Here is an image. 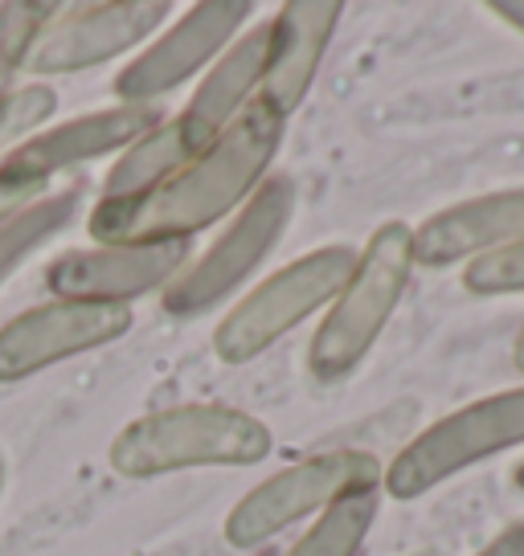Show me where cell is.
<instances>
[{
  "label": "cell",
  "instance_id": "6da1fadb",
  "mask_svg": "<svg viewBox=\"0 0 524 556\" xmlns=\"http://www.w3.org/2000/svg\"><path fill=\"white\" fill-rule=\"evenodd\" d=\"M283 119L250 103L222 136L176 176L132 201H99L90 208V238L99 245L192 242L259 192L279 156Z\"/></svg>",
  "mask_w": 524,
  "mask_h": 556
},
{
  "label": "cell",
  "instance_id": "cb8c5ba5",
  "mask_svg": "<svg viewBox=\"0 0 524 556\" xmlns=\"http://www.w3.org/2000/svg\"><path fill=\"white\" fill-rule=\"evenodd\" d=\"M491 13L524 34V0H491Z\"/></svg>",
  "mask_w": 524,
  "mask_h": 556
},
{
  "label": "cell",
  "instance_id": "ba28073f",
  "mask_svg": "<svg viewBox=\"0 0 524 556\" xmlns=\"http://www.w3.org/2000/svg\"><path fill=\"white\" fill-rule=\"evenodd\" d=\"M173 17L169 0H99V4H58L53 21L37 34L25 70L46 74H78L103 66L120 53L144 46L164 21Z\"/></svg>",
  "mask_w": 524,
  "mask_h": 556
},
{
  "label": "cell",
  "instance_id": "7402d4cb",
  "mask_svg": "<svg viewBox=\"0 0 524 556\" xmlns=\"http://www.w3.org/2000/svg\"><path fill=\"white\" fill-rule=\"evenodd\" d=\"M50 192V185H34V180H13L0 173V226L13 222L21 208H29L34 201H41Z\"/></svg>",
  "mask_w": 524,
  "mask_h": 556
},
{
  "label": "cell",
  "instance_id": "9c48e42d",
  "mask_svg": "<svg viewBox=\"0 0 524 556\" xmlns=\"http://www.w3.org/2000/svg\"><path fill=\"white\" fill-rule=\"evenodd\" d=\"M254 13L250 0H201L180 21L169 25V34L157 37L140 58H132L115 78L120 106H152V99L185 87L192 74L213 66L234 37L246 29V17Z\"/></svg>",
  "mask_w": 524,
  "mask_h": 556
},
{
  "label": "cell",
  "instance_id": "603a6c76",
  "mask_svg": "<svg viewBox=\"0 0 524 556\" xmlns=\"http://www.w3.org/2000/svg\"><path fill=\"white\" fill-rule=\"evenodd\" d=\"M475 556H524V520L508 523L500 536H491Z\"/></svg>",
  "mask_w": 524,
  "mask_h": 556
},
{
  "label": "cell",
  "instance_id": "484cf974",
  "mask_svg": "<svg viewBox=\"0 0 524 556\" xmlns=\"http://www.w3.org/2000/svg\"><path fill=\"white\" fill-rule=\"evenodd\" d=\"M512 479H516V486H521V491H524V463H521V467H516V475H512Z\"/></svg>",
  "mask_w": 524,
  "mask_h": 556
},
{
  "label": "cell",
  "instance_id": "5bb4252c",
  "mask_svg": "<svg viewBox=\"0 0 524 556\" xmlns=\"http://www.w3.org/2000/svg\"><path fill=\"white\" fill-rule=\"evenodd\" d=\"M524 242V189L488 192L463 205L438 208L414 229V258L426 266L472 262L479 254Z\"/></svg>",
  "mask_w": 524,
  "mask_h": 556
},
{
  "label": "cell",
  "instance_id": "d6986e66",
  "mask_svg": "<svg viewBox=\"0 0 524 556\" xmlns=\"http://www.w3.org/2000/svg\"><path fill=\"white\" fill-rule=\"evenodd\" d=\"M53 13H58V4H46V0L0 4V103L17 94V74L25 70L37 34L50 25Z\"/></svg>",
  "mask_w": 524,
  "mask_h": 556
},
{
  "label": "cell",
  "instance_id": "e0dca14e",
  "mask_svg": "<svg viewBox=\"0 0 524 556\" xmlns=\"http://www.w3.org/2000/svg\"><path fill=\"white\" fill-rule=\"evenodd\" d=\"M377 511H382L377 491L345 495V500H336L333 507H324L320 520H315L283 556H357L365 548L373 523H377Z\"/></svg>",
  "mask_w": 524,
  "mask_h": 556
},
{
  "label": "cell",
  "instance_id": "7a4b0ae2",
  "mask_svg": "<svg viewBox=\"0 0 524 556\" xmlns=\"http://www.w3.org/2000/svg\"><path fill=\"white\" fill-rule=\"evenodd\" d=\"M271 451L275 434L254 414L217 401H189L123 426L107 458L123 479H157L192 467H254Z\"/></svg>",
  "mask_w": 524,
  "mask_h": 556
},
{
  "label": "cell",
  "instance_id": "7c38bea8",
  "mask_svg": "<svg viewBox=\"0 0 524 556\" xmlns=\"http://www.w3.org/2000/svg\"><path fill=\"white\" fill-rule=\"evenodd\" d=\"M157 123H164L157 106L90 111V115H78V119H66L58 127H46V131L21 139L13 152H4L0 173L13 176V180L50 185L58 173H71L78 164H90V160L111 156V152H127Z\"/></svg>",
  "mask_w": 524,
  "mask_h": 556
},
{
  "label": "cell",
  "instance_id": "ac0fdd59",
  "mask_svg": "<svg viewBox=\"0 0 524 556\" xmlns=\"http://www.w3.org/2000/svg\"><path fill=\"white\" fill-rule=\"evenodd\" d=\"M78 205H83L78 189L46 192L41 201H34L29 208H21L13 222L0 226V287L9 282V275H13L34 250H41L50 238H58L62 229L71 226L74 217H78Z\"/></svg>",
  "mask_w": 524,
  "mask_h": 556
},
{
  "label": "cell",
  "instance_id": "8992f818",
  "mask_svg": "<svg viewBox=\"0 0 524 556\" xmlns=\"http://www.w3.org/2000/svg\"><path fill=\"white\" fill-rule=\"evenodd\" d=\"M512 446H524V384L438 417L435 426H426L410 446L398 451V458L385 467L382 483L394 500H422L459 470Z\"/></svg>",
  "mask_w": 524,
  "mask_h": 556
},
{
  "label": "cell",
  "instance_id": "d4e9b609",
  "mask_svg": "<svg viewBox=\"0 0 524 556\" xmlns=\"http://www.w3.org/2000/svg\"><path fill=\"white\" fill-rule=\"evenodd\" d=\"M512 365L524 372V328H521V336H516V344H512Z\"/></svg>",
  "mask_w": 524,
  "mask_h": 556
},
{
  "label": "cell",
  "instance_id": "9a60e30c",
  "mask_svg": "<svg viewBox=\"0 0 524 556\" xmlns=\"http://www.w3.org/2000/svg\"><path fill=\"white\" fill-rule=\"evenodd\" d=\"M266 46H271V25L262 21V25L234 37L226 53L205 70L201 87L192 90L189 106L176 115L180 131L189 136L197 152H205L213 139L222 136L229 123L259 99L262 70H266Z\"/></svg>",
  "mask_w": 524,
  "mask_h": 556
},
{
  "label": "cell",
  "instance_id": "30bf717a",
  "mask_svg": "<svg viewBox=\"0 0 524 556\" xmlns=\"http://www.w3.org/2000/svg\"><path fill=\"white\" fill-rule=\"evenodd\" d=\"M132 331V307L50 299L0 328V384H17L41 368L115 344Z\"/></svg>",
  "mask_w": 524,
  "mask_h": 556
},
{
  "label": "cell",
  "instance_id": "52a82bcc",
  "mask_svg": "<svg viewBox=\"0 0 524 556\" xmlns=\"http://www.w3.org/2000/svg\"><path fill=\"white\" fill-rule=\"evenodd\" d=\"M385 467L369 451H328L299 458L275 470L254 491H246L226 516V540L234 548H254L262 540L279 536L283 528L320 516L345 495L377 491Z\"/></svg>",
  "mask_w": 524,
  "mask_h": 556
},
{
  "label": "cell",
  "instance_id": "44dd1931",
  "mask_svg": "<svg viewBox=\"0 0 524 556\" xmlns=\"http://www.w3.org/2000/svg\"><path fill=\"white\" fill-rule=\"evenodd\" d=\"M463 287L472 295H524V242L467 262Z\"/></svg>",
  "mask_w": 524,
  "mask_h": 556
},
{
  "label": "cell",
  "instance_id": "4316f807",
  "mask_svg": "<svg viewBox=\"0 0 524 556\" xmlns=\"http://www.w3.org/2000/svg\"><path fill=\"white\" fill-rule=\"evenodd\" d=\"M0 491H4V454H0Z\"/></svg>",
  "mask_w": 524,
  "mask_h": 556
},
{
  "label": "cell",
  "instance_id": "277c9868",
  "mask_svg": "<svg viewBox=\"0 0 524 556\" xmlns=\"http://www.w3.org/2000/svg\"><path fill=\"white\" fill-rule=\"evenodd\" d=\"M352 266H357V250L352 245H320L312 254L296 258L275 275H266L242 299L234 303L229 315L213 331V352L226 365H246L262 356L266 348H275L283 336L324 312L340 287L349 282Z\"/></svg>",
  "mask_w": 524,
  "mask_h": 556
},
{
  "label": "cell",
  "instance_id": "4fadbf2b",
  "mask_svg": "<svg viewBox=\"0 0 524 556\" xmlns=\"http://www.w3.org/2000/svg\"><path fill=\"white\" fill-rule=\"evenodd\" d=\"M340 17H345L340 0H291V4H283L275 21H266L271 46H266V70H262L254 103L266 106L275 119H291L312 90Z\"/></svg>",
  "mask_w": 524,
  "mask_h": 556
},
{
  "label": "cell",
  "instance_id": "5b68a950",
  "mask_svg": "<svg viewBox=\"0 0 524 556\" xmlns=\"http://www.w3.org/2000/svg\"><path fill=\"white\" fill-rule=\"evenodd\" d=\"M291 217H296V180L291 176H266L259 192L234 213L226 233L210 250H201L169 282L164 312L176 315V319L213 312L222 299L234 295L246 278L271 258V250H279Z\"/></svg>",
  "mask_w": 524,
  "mask_h": 556
},
{
  "label": "cell",
  "instance_id": "ffe728a7",
  "mask_svg": "<svg viewBox=\"0 0 524 556\" xmlns=\"http://www.w3.org/2000/svg\"><path fill=\"white\" fill-rule=\"evenodd\" d=\"M53 111H58L53 87H41V83L17 87L13 99L0 103V152H13L21 139H29L41 123L53 119Z\"/></svg>",
  "mask_w": 524,
  "mask_h": 556
},
{
  "label": "cell",
  "instance_id": "8fae6325",
  "mask_svg": "<svg viewBox=\"0 0 524 556\" xmlns=\"http://www.w3.org/2000/svg\"><path fill=\"white\" fill-rule=\"evenodd\" d=\"M189 266V242L157 245H90L66 250L46 266V287L53 299L74 303H111L127 307L148 291H169L180 270Z\"/></svg>",
  "mask_w": 524,
  "mask_h": 556
},
{
  "label": "cell",
  "instance_id": "2e32d148",
  "mask_svg": "<svg viewBox=\"0 0 524 556\" xmlns=\"http://www.w3.org/2000/svg\"><path fill=\"white\" fill-rule=\"evenodd\" d=\"M201 152L189 143V136L180 131L176 119L157 123L148 136H140L120 160L115 168L107 173L103 185V201H132V197H144L157 185H164L169 176H176L189 160H197Z\"/></svg>",
  "mask_w": 524,
  "mask_h": 556
},
{
  "label": "cell",
  "instance_id": "3957f363",
  "mask_svg": "<svg viewBox=\"0 0 524 556\" xmlns=\"http://www.w3.org/2000/svg\"><path fill=\"white\" fill-rule=\"evenodd\" d=\"M414 266V229L406 222H385L369 233V242L357 250L349 282L328 303V315L308 348V368L315 381L336 384L361 368L410 291Z\"/></svg>",
  "mask_w": 524,
  "mask_h": 556
}]
</instances>
